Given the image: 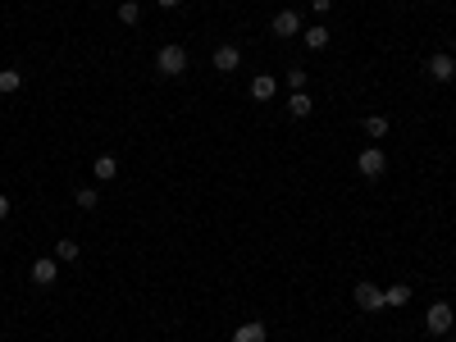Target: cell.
Segmentation results:
<instances>
[{"label": "cell", "mask_w": 456, "mask_h": 342, "mask_svg": "<svg viewBox=\"0 0 456 342\" xmlns=\"http://www.w3.org/2000/svg\"><path fill=\"white\" fill-rule=\"evenodd\" d=\"M155 69H160L164 78H178L187 69V51L183 46H160V51H155Z\"/></svg>", "instance_id": "cell-1"}, {"label": "cell", "mask_w": 456, "mask_h": 342, "mask_svg": "<svg viewBox=\"0 0 456 342\" xmlns=\"http://www.w3.org/2000/svg\"><path fill=\"white\" fill-rule=\"evenodd\" d=\"M452 306H447V301H434V306H429V315H424V329L434 333V338H447V329H452Z\"/></svg>", "instance_id": "cell-2"}, {"label": "cell", "mask_w": 456, "mask_h": 342, "mask_svg": "<svg viewBox=\"0 0 456 342\" xmlns=\"http://www.w3.org/2000/svg\"><path fill=\"white\" fill-rule=\"evenodd\" d=\"M356 169L365 178H383V169H388V155L379 151V146H365V151L356 155Z\"/></svg>", "instance_id": "cell-3"}, {"label": "cell", "mask_w": 456, "mask_h": 342, "mask_svg": "<svg viewBox=\"0 0 456 342\" xmlns=\"http://www.w3.org/2000/svg\"><path fill=\"white\" fill-rule=\"evenodd\" d=\"M351 297H356L360 310H374V315L388 306V297H383V287H379V283H356V292H351Z\"/></svg>", "instance_id": "cell-4"}, {"label": "cell", "mask_w": 456, "mask_h": 342, "mask_svg": "<svg viewBox=\"0 0 456 342\" xmlns=\"http://www.w3.org/2000/svg\"><path fill=\"white\" fill-rule=\"evenodd\" d=\"M55 278H60V260H55V255H37V260H33V283L51 287Z\"/></svg>", "instance_id": "cell-5"}, {"label": "cell", "mask_w": 456, "mask_h": 342, "mask_svg": "<svg viewBox=\"0 0 456 342\" xmlns=\"http://www.w3.org/2000/svg\"><path fill=\"white\" fill-rule=\"evenodd\" d=\"M270 33L274 37H297V33H301V14H297V10H279L274 23H270Z\"/></svg>", "instance_id": "cell-6"}, {"label": "cell", "mask_w": 456, "mask_h": 342, "mask_svg": "<svg viewBox=\"0 0 456 342\" xmlns=\"http://www.w3.org/2000/svg\"><path fill=\"white\" fill-rule=\"evenodd\" d=\"M210 64H215L219 73H233V69L242 64V51H238V46H219L215 55H210Z\"/></svg>", "instance_id": "cell-7"}, {"label": "cell", "mask_w": 456, "mask_h": 342, "mask_svg": "<svg viewBox=\"0 0 456 342\" xmlns=\"http://www.w3.org/2000/svg\"><path fill=\"white\" fill-rule=\"evenodd\" d=\"M429 78H434V82H452L456 78V60H447V55H429Z\"/></svg>", "instance_id": "cell-8"}, {"label": "cell", "mask_w": 456, "mask_h": 342, "mask_svg": "<svg viewBox=\"0 0 456 342\" xmlns=\"http://www.w3.org/2000/svg\"><path fill=\"white\" fill-rule=\"evenodd\" d=\"M274 91H279V82H274L270 73H256V78H251V96H256V100H270Z\"/></svg>", "instance_id": "cell-9"}, {"label": "cell", "mask_w": 456, "mask_h": 342, "mask_svg": "<svg viewBox=\"0 0 456 342\" xmlns=\"http://www.w3.org/2000/svg\"><path fill=\"white\" fill-rule=\"evenodd\" d=\"M310 110H315V100L306 96V91H292V96H288V114H292V119H306Z\"/></svg>", "instance_id": "cell-10"}, {"label": "cell", "mask_w": 456, "mask_h": 342, "mask_svg": "<svg viewBox=\"0 0 456 342\" xmlns=\"http://www.w3.org/2000/svg\"><path fill=\"white\" fill-rule=\"evenodd\" d=\"M91 174H96L100 183H109V178H119V160H114V155H96V165H91Z\"/></svg>", "instance_id": "cell-11"}, {"label": "cell", "mask_w": 456, "mask_h": 342, "mask_svg": "<svg viewBox=\"0 0 456 342\" xmlns=\"http://www.w3.org/2000/svg\"><path fill=\"white\" fill-rule=\"evenodd\" d=\"M233 342H265V320H247L233 333Z\"/></svg>", "instance_id": "cell-12"}, {"label": "cell", "mask_w": 456, "mask_h": 342, "mask_svg": "<svg viewBox=\"0 0 456 342\" xmlns=\"http://www.w3.org/2000/svg\"><path fill=\"white\" fill-rule=\"evenodd\" d=\"M137 19H141L137 0H119V23H123V28H137Z\"/></svg>", "instance_id": "cell-13"}, {"label": "cell", "mask_w": 456, "mask_h": 342, "mask_svg": "<svg viewBox=\"0 0 456 342\" xmlns=\"http://www.w3.org/2000/svg\"><path fill=\"white\" fill-rule=\"evenodd\" d=\"M383 297H388V306H406V301H411V283H392V287H383Z\"/></svg>", "instance_id": "cell-14"}, {"label": "cell", "mask_w": 456, "mask_h": 342, "mask_svg": "<svg viewBox=\"0 0 456 342\" xmlns=\"http://www.w3.org/2000/svg\"><path fill=\"white\" fill-rule=\"evenodd\" d=\"M19 87H23V73H19V69H0V91H5V96H14Z\"/></svg>", "instance_id": "cell-15"}, {"label": "cell", "mask_w": 456, "mask_h": 342, "mask_svg": "<svg viewBox=\"0 0 456 342\" xmlns=\"http://www.w3.org/2000/svg\"><path fill=\"white\" fill-rule=\"evenodd\" d=\"M301 37H306L310 51H324V46H328V28H301Z\"/></svg>", "instance_id": "cell-16"}, {"label": "cell", "mask_w": 456, "mask_h": 342, "mask_svg": "<svg viewBox=\"0 0 456 342\" xmlns=\"http://www.w3.org/2000/svg\"><path fill=\"white\" fill-rule=\"evenodd\" d=\"M55 260H78V242H73V237H60V242H55Z\"/></svg>", "instance_id": "cell-17"}, {"label": "cell", "mask_w": 456, "mask_h": 342, "mask_svg": "<svg viewBox=\"0 0 456 342\" xmlns=\"http://www.w3.org/2000/svg\"><path fill=\"white\" fill-rule=\"evenodd\" d=\"M78 206H82V210H96L100 206V192L96 188H78Z\"/></svg>", "instance_id": "cell-18"}, {"label": "cell", "mask_w": 456, "mask_h": 342, "mask_svg": "<svg viewBox=\"0 0 456 342\" xmlns=\"http://www.w3.org/2000/svg\"><path fill=\"white\" fill-rule=\"evenodd\" d=\"M365 133L369 137H383V133H388V119H383V114H369V119H365Z\"/></svg>", "instance_id": "cell-19"}, {"label": "cell", "mask_w": 456, "mask_h": 342, "mask_svg": "<svg viewBox=\"0 0 456 342\" xmlns=\"http://www.w3.org/2000/svg\"><path fill=\"white\" fill-rule=\"evenodd\" d=\"M288 87H292V91H306V69H288Z\"/></svg>", "instance_id": "cell-20"}, {"label": "cell", "mask_w": 456, "mask_h": 342, "mask_svg": "<svg viewBox=\"0 0 456 342\" xmlns=\"http://www.w3.org/2000/svg\"><path fill=\"white\" fill-rule=\"evenodd\" d=\"M0 219H10V197L0 192Z\"/></svg>", "instance_id": "cell-21"}, {"label": "cell", "mask_w": 456, "mask_h": 342, "mask_svg": "<svg viewBox=\"0 0 456 342\" xmlns=\"http://www.w3.org/2000/svg\"><path fill=\"white\" fill-rule=\"evenodd\" d=\"M310 5H315L319 14H328V10H333V0H310Z\"/></svg>", "instance_id": "cell-22"}, {"label": "cell", "mask_w": 456, "mask_h": 342, "mask_svg": "<svg viewBox=\"0 0 456 342\" xmlns=\"http://www.w3.org/2000/svg\"><path fill=\"white\" fill-rule=\"evenodd\" d=\"M155 5H160V10H174V5H183V0H155Z\"/></svg>", "instance_id": "cell-23"}, {"label": "cell", "mask_w": 456, "mask_h": 342, "mask_svg": "<svg viewBox=\"0 0 456 342\" xmlns=\"http://www.w3.org/2000/svg\"><path fill=\"white\" fill-rule=\"evenodd\" d=\"M443 342H456V338H443Z\"/></svg>", "instance_id": "cell-24"}, {"label": "cell", "mask_w": 456, "mask_h": 342, "mask_svg": "<svg viewBox=\"0 0 456 342\" xmlns=\"http://www.w3.org/2000/svg\"><path fill=\"white\" fill-rule=\"evenodd\" d=\"M452 51H456V42H452Z\"/></svg>", "instance_id": "cell-25"}]
</instances>
